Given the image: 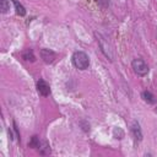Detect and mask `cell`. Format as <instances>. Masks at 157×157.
<instances>
[{"label":"cell","instance_id":"cell-10","mask_svg":"<svg viewBox=\"0 0 157 157\" xmlns=\"http://www.w3.org/2000/svg\"><path fill=\"white\" fill-rule=\"evenodd\" d=\"M39 146H40L39 137H38L37 135H33V136L31 137L29 142H28V147H31V148H39Z\"/></svg>","mask_w":157,"mask_h":157},{"label":"cell","instance_id":"cell-14","mask_svg":"<svg viewBox=\"0 0 157 157\" xmlns=\"http://www.w3.org/2000/svg\"><path fill=\"white\" fill-rule=\"evenodd\" d=\"M156 112H157V108H156Z\"/></svg>","mask_w":157,"mask_h":157},{"label":"cell","instance_id":"cell-12","mask_svg":"<svg viewBox=\"0 0 157 157\" xmlns=\"http://www.w3.org/2000/svg\"><path fill=\"white\" fill-rule=\"evenodd\" d=\"M0 10L2 13H6L10 10V0H0Z\"/></svg>","mask_w":157,"mask_h":157},{"label":"cell","instance_id":"cell-5","mask_svg":"<svg viewBox=\"0 0 157 157\" xmlns=\"http://www.w3.org/2000/svg\"><path fill=\"white\" fill-rule=\"evenodd\" d=\"M37 90H38L39 94L43 96V97H47V96L50 94V87H49V85L43 78H39L38 80V82H37Z\"/></svg>","mask_w":157,"mask_h":157},{"label":"cell","instance_id":"cell-4","mask_svg":"<svg viewBox=\"0 0 157 157\" xmlns=\"http://www.w3.org/2000/svg\"><path fill=\"white\" fill-rule=\"evenodd\" d=\"M40 58L43 59V61H44L45 64H52V63H54V60L56 59V54H55V52H53L52 49L43 48V49H40Z\"/></svg>","mask_w":157,"mask_h":157},{"label":"cell","instance_id":"cell-2","mask_svg":"<svg viewBox=\"0 0 157 157\" xmlns=\"http://www.w3.org/2000/svg\"><path fill=\"white\" fill-rule=\"evenodd\" d=\"M131 66L134 69V72L136 75H139V76H145V75L148 74V66H147V64L142 59H140V58L134 59L132 63H131Z\"/></svg>","mask_w":157,"mask_h":157},{"label":"cell","instance_id":"cell-1","mask_svg":"<svg viewBox=\"0 0 157 157\" xmlns=\"http://www.w3.org/2000/svg\"><path fill=\"white\" fill-rule=\"evenodd\" d=\"M72 64L78 70H86L90 66V58L85 52H75L72 54Z\"/></svg>","mask_w":157,"mask_h":157},{"label":"cell","instance_id":"cell-9","mask_svg":"<svg viewBox=\"0 0 157 157\" xmlns=\"http://www.w3.org/2000/svg\"><path fill=\"white\" fill-rule=\"evenodd\" d=\"M13 5H15V10H16V13L20 15V16H25L26 15V9L23 7L22 4H20L17 0H12Z\"/></svg>","mask_w":157,"mask_h":157},{"label":"cell","instance_id":"cell-3","mask_svg":"<svg viewBox=\"0 0 157 157\" xmlns=\"http://www.w3.org/2000/svg\"><path fill=\"white\" fill-rule=\"evenodd\" d=\"M96 37L98 38L99 47H101V49H102L103 54H104L109 60H113V58H114V55H113V49H112V47L108 44V42H107V40H104L105 38H103V37H102L101 34H98V33H96Z\"/></svg>","mask_w":157,"mask_h":157},{"label":"cell","instance_id":"cell-7","mask_svg":"<svg viewBox=\"0 0 157 157\" xmlns=\"http://www.w3.org/2000/svg\"><path fill=\"white\" fill-rule=\"evenodd\" d=\"M141 97H142L144 101L147 102L148 104H155V103H156V97H155L150 91H144L142 94H141Z\"/></svg>","mask_w":157,"mask_h":157},{"label":"cell","instance_id":"cell-11","mask_svg":"<svg viewBox=\"0 0 157 157\" xmlns=\"http://www.w3.org/2000/svg\"><path fill=\"white\" fill-rule=\"evenodd\" d=\"M39 152H40V155H49V153H50V146H49V144H48L47 141L40 142Z\"/></svg>","mask_w":157,"mask_h":157},{"label":"cell","instance_id":"cell-13","mask_svg":"<svg viewBox=\"0 0 157 157\" xmlns=\"http://www.w3.org/2000/svg\"><path fill=\"white\" fill-rule=\"evenodd\" d=\"M12 125H13V130H15V132H16V137H17V139H18V141H20V132H18L17 125H16V123H15V121L12 123Z\"/></svg>","mask_w":157,"mask_h":157},{"label":"cell","instance_id":"cell-6","mask_svg":"<svg viewBox=\"0 0 157 157\" xmlns=\"http://www.w3.org/2000/svg\"><path fill=\"white\" fill-rule=\"evenodd\" d=\"M131 134H132V136H134V139L136 141H141L142 140V132H141L139 123H136V121L132 123V125H131Z\"/></svg>","mask_w":157,"mask_h":157},{"label":"cell","instance_id":"cell-8","mask_svg":"<svg viewBox=\"0 0 157 157\" xmlns=\"http://www.w3.org/2000/svg\"><path fill=\"white\" fill-rule=\"evenodd\" d=\"M22 59H25L26 61H34L36 60V55H34L32 49H25L22 52Z\"/></svg>","mask_w":157,"mask_h":157}]
</instances>
